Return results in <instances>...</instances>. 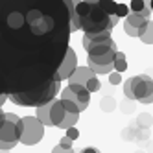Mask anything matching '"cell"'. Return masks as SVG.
Returning <instances> with one entry per match:
<instances>
[{
  "mask_svg": "<svg viewBox=\"0 0 153 153\" xmlns=\"http://www.w3.org/2000/svg\"><path fill=\"white\" fill-rule=\"evenodd\" d=\"M144 45H153V20H149L146 28L140 30V37H138Z\"/></svg>",
  "mask_w": 153,
  "mask_h": 153,
  "instance_id": "obj_15",
  "label": "cell"
},
{
  "mask_svg": "<svg viewBox=\"0 0 153 153\" xmlns=\"http://www.w3.org/2000/svg\"><path fill=\"white\" fill-rule=\"evenodd\" d=\"M52 153H74V149H70V148H63L61 144H57L56 148L52 149Z\"/></svg>",
  "mask_w": 153,
  "mask_h": 153,
  "instance_id": "obj_27",
  "label": "cell"
},
{
  "mask_svg": "<svg viewBox=\"0 0 153 153\" xmlns=\"http://www.w3.org/2000/svg\"><path fill=\"white\" fill-rule=\"evenodd\" d=\"M135 153H146V151H142V149H138V151H135Z\"/></svg>",
  "mask_w": 153,
  "mask_h": 153,
  "instance_id": "obj_35",
  "label": "cell"
},
{
  "mask_svg": "<svg viewBox=\"0 0 153 153\" xmlns=\"http://www.w3.org/2000/svg\"><path fill=\"white\" fill-rule=\"evenodd\" d=\"M72 142H74V140H72V138H68V137H67V135H65V137H63V138H61V142H59V144H61V146H63V148H70V149H72Z\"/></svg>",
  "mask_w": 153,
  "mask_h": 153,
  "instance_id": "obj_28",
  "label": "cell"
},
{
  "mask_svg": "<svg viewBox=\"0 0 153 153\" xmlns=\"http://www.w3.org/2000/svg\"><path fill=\"white\" fill-rule=\"evenodd\" d=\"M67 137H68V138H72V140H76V138H78V129H76V127L68 129V133H67Z\"/></svg>",
  "mask_w": 153,
  "mask_h": 153,
  "instance_id": "obj_29",
  "label": "cell"
},
{
  "mask_svg": "<svg viewBox=\"0 0 153 153\" xmlns=\"http://www.w3.org/2000/svg\"><path fill=\"white\" fill-rule=\"evenodd\" d=\"M120 109H122V113H126V114H131L135 111V102L133 100H122V103H120Z\"/></svg>",
  "mask_w": 153,
  "mask_h": 153,
  "instance_id": "obj_22",
  "label": "cell"
},
{
  "mask_svg": "<svg viewBox=\"0 0 153 153\" xmlns=\"http://www.w3.org/2000/svg\"><path fill=\"white\" fill-rule=\"evenodd\" d=\"M153 124V116L149 113H140L137 116V127L138 129H149Z\"/></svg>",
  "mask_w": 153,
  "mask_h": 153,
  "instance_id": "obj_16",
  "label": "cell"
},
{
  "mask_svg": "<svg viewBox=\"0 0 153 153\" xmlns=\"http://www.w3.org/2000/svg\"><path fill=\"white\" fill-rule=\"evenodd\" d=\"M100 109L103 113H111V111H114L116 109V100L113 96H103L102 100H100Z\"/></svg>",
  "mask_w": 153,
  "mask_h": 153,
  "instance_id": "obj_17",
  "label": "cell"
},
{
  "mask_svg": "<svg viewBox=\"0 0 153 153\" xmlns=\"http://www.w3.org/2000/svg\"><path fill=\"white\" fill-rule=\"evenodd\" d=\"M126 68H127V63H126V53L118 52V53H116V57H114V70H116L118 74H122Z\"/></svg>",
  "mask_w": 153,
  "mask_h": 153,
  "instance_id": "obj_19",
  "label": "cell"
},
{
  "mask_svg": "<svg viewBox=\"0 0 153 153\" xmlns=\"http://www.w3.org/2000/svg\"><path fill=\"white\" fill-rule=\"evenodd\" d=\"M59 91V81L56 78H52L46 85H41L33 91H26V92H15V94H9V100L19 103V105H46L52 100H56Z\"/></svg>",
  "mask_w": 153,
  "mask_h": 153,
  "instance_id": "obj_3",
  "label": "cell"
},
{
  "mask_svg": "<svg viewBox=\"0 0 153 153\" xmlns=\"http://www.w3.org/2000/svg\"><path fill=\"white\" fill-rule=\"evenodd\" d=\"M122 138L124 140H133V142H137V126H129V127H126L124 131H122Z\"/></svg>",
  "mask_w": 153,
  "mask_h": 153,
  "instance_id": "obj_21",
  "label": "cell"
},
{
  "mask_svg": "<svg viewBox=\"0 0 153 153\" xmlns=\"http://www.w3.org/2000/svg\"><path fill=\"white\" fill-rule=\"evenodd\" d=\"M45 137V126L39 122L37 116H24L22 118V137L20 142L26 146H33Z\"/></svg>",
  "mask_w": 153,
  "mask_h": 153,
  "instance_id": "obj_6",
  "label": "cell"
},
{
  "mask_svg": "<svg viewBox=\"0 0 153 153\" xmlns=\"http://www.w3.org/2000/svg\"><path fill=\"white\" fill-rule=\"evenodd\" d=\"M78 120H79V114L68 113V114H67V118L63 120V124H61L59 127H61V129H67V131H68V129H72V127H74L76 124H78Z\"/></svg>",
  "mask_w": 153,
  "mask_h": 153,
  "instance_id": "obj_18",
  "label": "cell"
},
{
  "mask_svg": "<svg viewBox=\"0 0 153 153\" xmlns=\"http://www.w3.org/2000/svg\"><path fill=\"white\" fill-rule=\"evenodd\" d=\"M4 118H6V113L0 109V127H2V124H4Z\"/></svg>",
  "mask_w": 153,
  "mask_h": 153,
  "instance_id": "obj_33",
  "label": "cell"
},
{
  "mask_svg": "<svg viewBox=\"0 0 153 153\" xmlns=\"http://www.w3.org/2000/svg\"><path fill=\"white\" fill-rule=\"evenodd\" d=\"M79 153H102L98 148H83V149H79Z\"/></svg>",
  "mask_w": 153,
  "mask_h": 153,
  "instance_id": "obj_30",
  "label": "cell"
},
{
  "mask_svg": "<svg viewBox=\"0 0 153 153\" xmlns=\"http://www.w3.org/2000/svg\"><path fill=\"white\" fill-rule=\"evenodd\" d=\"M124 94L127 100L140 103H153V79L146 74H138L124 83Z\"/></svg>",
  "mask_w": 153,
  "mask_h": 153,
  "instance_id": "obj_4",
  "label": "cell"
},
{
  "mask_svg": "<svg viewBox=\"0 0 153 153\" xmlns=\"http://www.w3.org/2000/svg\"><path fill=\"white\" fill-rule=\"evenodd\" d=\"M63 102V105H65V109H67V113H74V114H79V109H78V105H74L72 102H68V100H61Z\"/></svg>",
  "mask_w": 153,
  "mask_h": 153,
  "instance_id": "obj_25",
  "label": "cell"
},
{
  "mask_svg": "<svg viewBox=\"0 0 153 153\" xmlns=\"http://www.w3.org/2000/svg\"><path fill=\"white\" fill-rule=\"evenodd\" d=\"M78 70V56H76V52L72 50V48H67V53H65V59H63V63H61V67H59V70L56 72V78L57 81H61V79H70V76Z\"/></svg>",
  "mask_w": 153,
  "mask_h": 153,
  "instance_id": "obj_9",
  "label": "cell"
},
{
  "mask_svg": "<svg viewBox=\"0 0 153 153\" xmlns=\"http://www.w3.org/2000/svg\"><path fill=\"white\" fill-rule=\"evenodd\" d=\"M65 6L68 7L70 11V30L72 31H78L79 28V20H78V13H76V2H65Z\"/></svg>",
  "mask_w": 153,
  "mask_h": 153,
  "instance_id": "obj_14",
  "label": "cell"
},
{
  "mask_svg": "<svg viewBox=\"0 0 153 153\" xmlns=\"http://www.w3.org/2000/svg\"><path fill=\"white\" fill-rule=\"evenodd\" d=\"M6 100H9V96H7V94H0V107L4 105V102H6Z\"/></svg>",
  "mask_w": 153,
  "mask_h": 153,
  "instance_id": "obj_32",
  "label": "cell"
},
{
  "mask_svg": "<svg viewBox=\"0 0 153 153\" xmlns=\"http://www.w3.org/2000/svg\"><path fill=\"white\" fill-rule=\"evenodd\" d=\"M149 137H151V133H149V129H138L137 127V142H148L149 140Z\"/></svg>",
  "mask_w": 153,
  "mask_h": 153,
  "instance_id": "obj_23",
  "label": "cell"
},
{
  "mask_svg": "<svg viewBox=\"0 0 153 153\" xmlns=\"http://www.w3.org/2000/svg\"><path fill=\"white\" fill-rule=\"evenodd\" d=\"M124 30H126V33H127L129 37H140V30L133 28V26L127 24V22H124Z\"/></svg>",
  "mask_w": 153,
  "mask_h": 153,
  "instance_id": "obj_24",
  "label": "cell"
},
{
  "mask_svg": "<svg viewBox=\"0 0 153 153\" xmlns=\"http://www.w3.org/2000/svg\"><path fill=\"white\" fill-rule=\"evenodd\" d=\"M76 13H78L79 28L85 31V35L92 33H111V30L116 26L120 17L109 15L102 7V2H76Z\"/></svg>",
  "mask_w": 153,
  "mask_h": 153,
  "instance_id": "obj_1",
  "label": "cell"
},
{
  "mask_svg": "<svg viewBox=\"0 0 153 153\" xmlns=\"http://www.w3.org/2000/svg\"><path fill=\"white\" fill-rule=\"evenodd\" d=\"M0 153H9V151H4V149H0Z\"/></svg>",
  "mask_w": 153,
  "mask_h": 153,
  "instance_id": "obj_36",
  "label": "cell"
},
{
  "mask_svg": "<svg viewBox=\"0 0 153 153\" xmlns=\"http://www.w3.org/2000/svg\"><path fill=\"white\" fill-rule=\"evenodd\" d=\"M52 105H53V100L46 105H41L37 107V118H39V122L42 126H53L52 124Z\"/></svg>",
  "mask_w": 153,
  "mask_h": 153,
  "instance_id": "obj_12",
  "label": "cell"
},
{
  "mask_svg": "<svg viewBox=\"0 0 153 153\" xmlns=\"http://www.w3.org/2000/svg\"><path fill=\"white\" fill-rule=\"evenodd\" d=\"M89 68L94 74H113L114 72V65H89Z\"/></svg>",
  "mask_w": 153,
  "mask_h": 153,
  "instance_id": "obj_20",
  "label": "cell"
},
{
  "mask_svg": "<svg viewBox=\"0 0 153 153\" xmlns=\"http://www.w3.org/2000/svg\"><path fill=\"white\" fill-rule=\"evenodd\" d=\"M149 6H151V11H153V0H151V2H149Z\"/></svg>",
  "mask_w": 153,
  "mask_h": 153,
  "instance_id": "obj_34",
  "label": "cell"
},
{
  "mask_svg": "<svg viewBox=\"0 0 153 153\" xmlns=\"http://www.w3.org/2000/svg\"><path fill=\"white\" fill-rule=\"evenodd\" d=\"M83 48L89 53V65H114L118 46L111 33L83 35Z\"/></svg>",
  "mask_w": 153,
  "mask_h": 153,
  "instance_id": "obj_2",
  "label": "cell"
},
{
  "mask_svg": "<svg viewBox=\"0 0 153 153\" xmlns=\"http://www.w3.org/2000/svg\"><path fill=\"white\" fill-rule=\"evenodd\" d=\"M67 109H65L63 102L61 100H53V105H52V124L53 126H61L63 124V120L67 118Z\"/></svg>",
  "mask_w": 153,
  "mask_h": 153,
  "instance_id": "obj_10",
  "label": "cell"
},
{
  "mask_svg": "<svg viewBox=\"0 0 153 153\" xmlns=\"http://www.w3.org/2000/svg\"><path fill=\"white\" fill-rule=\"evenodd\" d=\"M15 146L13 144H6V142H2L0 140V149H4V151H9V149H13Z\"/></svg>",
  "mask_w": 153,
  "mask_h": 153,
  "instance_id": "obj_31",
  "label": "cell"
},
{
  "mask_svg": "<svg viewBox=\"0 0 153 153\" xmlns=\"http://www.w3.org/2000/svg\"><path fill=\"white\" fill-rule=\"evenodd\" d=\"M20 137H22V118H19L15 113H6L4 124L0 127V140L17 146Z\"/></svg>",
  "mask_w": 153,
  "mask_h": 153,
  "instance_id": "obj_5",
  "label": "cell"
},
{
  "mask_svg": "<svg viewBox=\"0 0 153 153\" xmlns=\"http://www.w3.org/2000/svg\"><path fill=\"white\" fill-rule=\"evenodd\" d=\"M61 100H68L74 105H78L79 113H81L91 103V92L81 85H68L61 91Z\"/></svg>",
  "mask_w": 153,
  "mask_h": 153,
  "instance_id": "obj_7",
  "label": "cell"
},
{
  "mask_svg": "<svg viewBox=\"0 0 153 153\" xmlns=\"http://www.w3.org/2000/svg\"><path fill=\"white\" fill-rule=\"evenodd\" d=\"M129 9H131V13H135L138 17H144V19L149 20V15H151L149 2H144V0H133V2L129 4Z\"/></svg>",
  "mask_w": 153,
  "mask_h": 153,
  "instance_id": "obj_11",
  "label": "cell"
},
{
  "mask_svg": "<svg viewBox=\"0 0 153 153\" xmlns=\"http://www.w3.org/2000/svg\"><path fill=\"white\" fill-rule=\"evenodd\" d=\"M126 22L131 24L133 28H137V30H142V28H146V26H148L149 20L144 19V17H138V15H135V13H129L127 19H126Z\"/></svg>",
  "mask_w": 153,
  "mask_h": 153,
  "instance_id": "obj_13",
  "label": "cell"
},
{
  "mask_svg": "<svg viewBox=\"0 0 153 153\" xmlns=\"http://www.w3.org/2000/svg\"><path fill=\"white\" fill-rule=\"evenodd\" d=\"M109 83L111 85H118V83H122V76H120L116 70L113 74H109Z\"/></svg>",
  "mask_w": 153,
  "mask_h": 153,
  "instance_id": "obj_26",
  "label": "cell"
},
{
  "mask_svg": "<svg viewBox=\"0 0 153 153\" xmlns=\"http://www.w3.org/2000/svg\"><path fill=\"white\" fill-rule=\"evenodd\" d=\"M68 81H70V85H81V87H85L89 92L100 91V81H98L96 74L89 67H78V70L70 76Z\"/></svg>",
  "mask_w": 153,
  "mask_h": 153,
  "instance_id": "obj_8",
  "label": "cell"
}]
</instances>
